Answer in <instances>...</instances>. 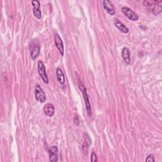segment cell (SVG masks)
I'll use <instances>...</instances> for the list:
<instances>
[{
    "instance_id": "6da1fadb",
    "label": "cell",
    "mask_w": 162,
    "mask_h": 162,
    "mask_svg": "<svg viewBox=\"0 0 162 162\" xmlns=\"http://www.w3.org/2000/svg\"><path fill=\"white\" fill-rule=\"evenodd\" d=\"M35 97L36 99L41 103H44L46 99V97L43 89L38 84L36 85L35 87Z\"/></svg>"
},
{
    "instance_id": "7a4b0ae2",
    "label": "cell",
    "mask_w": 162,
    "mask_h": 162,
    "mask_svg": "<svg viewBox=\"0 0 162 162\" xmlns=\"http://www.w3.org/2000/svg\"><path fill=\"white\" fill-rule=\"evenodd\" d=\"M79 89L81 90V91L82 92V94H83V96H84V100H85L86 108L87 112V113L89 116H91V105H90V103H89V101L88 95H87V92H86V89L84 87V86L82 84L79 85Z\"/></svg>"
},
{
    "instance_id": "3957f363",
    "label": "cell",
    "mask_w": 162,
    "mask_h": 162,
    "mask_svg": "<svg viewBox=\"0 0 162 162\" xmlns=\"http://www.w3.org/2000/svg\"><path fill=\"white\" fill-rule=\"evenodd\" d=\"M122 12L127 17H128L131 20L137 21L139 19L138 15L134 11H133L130 8L124 7L122 8Z\"/></svg>"
},
{
    "instance_id": "277c9868",
    "label": "cell",
    "mask_w": 162,
    "mask_h": 162,
    "mask_svg": "<svg viewBox=\"0 0 162 162\" xmlns=\"http://www.w3.org/2000/svg\"><path fill=\"white\" fill-rule=\"evenodd\" d=\"M38 72H39V76L42 78L43 81H44V82L46 83V84H48V79L47 74L46 73L45 67L43 63L41 60L38 61Z\"/></svg>"
},
{
    "instance_id": "5b68a950",
    "label": "cell",
    "mask_w": 162,
    "mask_h": 162,
    "mask_svg": "<svg viewBox=\"0 0 162 162\" xmlns=\"http://www.w3.org/2000/svg\"><path fill=\"white\" fill-rule=\"evenodd\" d=\"M50 160L53 162H56L58 160V149L57 146H53L49 150Z\"/></svg>"
},
{
    "instance_id": "8992f818",
    "label": "cell",
    "mask_w": 162,
    "mask_h": 162,
    "mask_svg": "<svg viewBox=\"0 0 162 162\" xmlns=\"http://www.w3.org/2000/svg\"><path fill=\"white\" fill-rule=\"evenodd\" d=\"M55 43L56 48L59 50L60 54L61 56H63L64 55V46H63V41L59 36L58 34L56 33L55 34Z\"/></svg>"
},
{
    "instance_id": "52a82bcc",
    "label": "cell",
    "mask_w": 162,
    "mask_h": 162,
    "mask_svg": "<svg viewBox=\"0 0 162 162\" xmlns=\"http://www.w3.org/2000/svg\"><path fill=\"white\" fill-rule=\"evenodd\" d=\"M32 4L33 5L34 9H33V13L34 16L40 19L41 17V12L40 11V3L39 1L37 0H34V1H32Z\"/></svg>"
},
{
    "instance_id": "ba28073f",
    "label": "cell",
    "mask_w": 162,
    "mask_h": 162,
    "mask_svg": "<svg viewBox=\"0 0 162 162\" xmlns=\"http://www.w3.org/2000/svg\"><path fill=\"white\" fill-rule=\"evenodd\" d=\"M103 5L104 8L107 11V12L111 15H113L115 13V10L114 9V7L112 5V3L108 1V0H105V1L103 2Z\"/></svg>"
},
{
    "instance_id": "9c48e42d",
    "label": "cell",
    "mask_w": 162,
    "mask_h": 162,
    "mask_svg": "<svg viewBox=\"0 0 162 162\" xmlns=\"http://www.w3.org/2000/svg\"><path fill=\"white\" fill-rule=\"evenodd\" d=\"M44 112V113L48 116V117H52L53 116V115L55 114V107L53 104L51 103H48L46 104L44 108H43Z\"/></svg>"
},
{
    "instance_id": "30bf717a",
    "label": "cell",
    "mask_w": 162,
    "mask_h": 162,
    "mask_svg": "<svg viewBox=\"0 0 162 162\" xmlns=\"http://www.w3.org/2000/svg\"><path fill=\"white\" fill-rule=\"evenodd\" d=\"M115 27L121 32H122L124 34H127L129 30L127 27H126L122 23H121L118 19H115L114 22Z\"/></svg>"
},
{
    "instance_id": "8fae6325",
    "label": "cell",
    "mask_w": 162,
    "mask_h": 162,
    "mask_svg": "<svg viewBox=\"0 0 162 162\" xmlns=\"http://www.w3.org/2000/svg\"><path fill=\"white\" fill-rule=\"evenodd\" d=\"M122 58L125 61V63L127 65H129L131 63V59H130V56H129V50L127 48H124L122 50Z\"/></svg>"
},
{
    "instance_id": "7c38bea8",
    "label": "cell",
    "mask_w": 162,
    "mask_h": 162,
    "mask_svg": "<svg viewBox=\"0 0 162 162\" xmlns=\"http://www.w3.org/2000/svg\"><path fill=\"white\" fill-rule=\"evenodd\" d=\"M56 76H57V79H58L59 82L61 84H63L65 83V79L64 74L61 69L58 68L56 69Z\"/></svg>"
},
{
    "instance_id": "4fadbf2b",
    "label": "cell",
    "mask_w": 162,
    "mask_h": 162,
    "mask_svg": "<svg viewBox=\"0 0 162 162\" xmlns=\"http://www.w3.org/2000/svg\"><path fill=\"white\" fill-rule=\"evenodd\" d=\"M40 52V48L39 46H35L31 51V58L32 60H35L38 56L39 55Z\"/></svg>"
},
{
    "instance_id": "5bb4252c",
    "label": "cell",
    "mask_w": 162,
    "mask_h": 162,
    "mask_svg": "<svg viewBox=\"0 0 162 162\" xmlns=\"http://www.w3.org/2000/svg\"><path fill=\"white\" fill-rule=\"evenodd\" d=\"M146 161L147 162H154V156L153 155V154H149L148 157H147V158H146Z\"/></svg>"
},
{
    "instance_id": "9a60e30c",
    "label": "cell",
    "mask_w": 162,
    "mask_h": 162,
    "mask_svg": "<svg viewBox=\"0 0 162 162\" xmlns=\"http://www.w3.org/2000/svg\"><path fill=\"white\" fill-rule=\"evenodd\" d=\"M91 161H93V162H95V161H97V156H96V154L92 152V154H91Z\"/></svg>"
}]
</instances>
